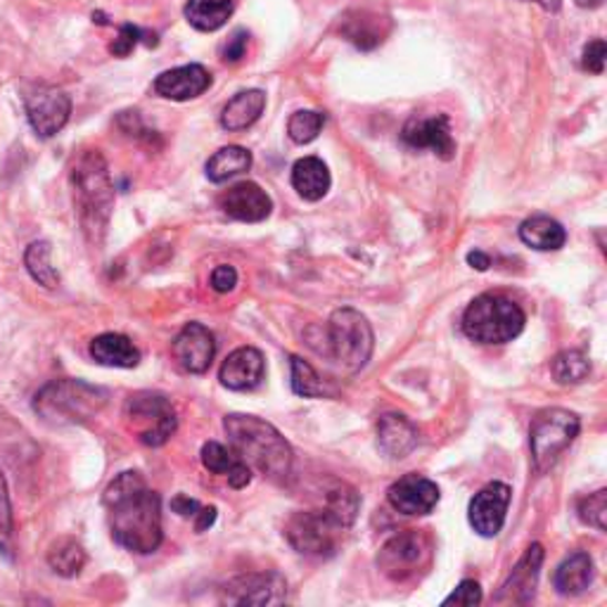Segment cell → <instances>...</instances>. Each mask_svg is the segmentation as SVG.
I'll use <instances>...</instances> for the list:
<instances>
[{"instance_id": "cell-1", "label": "cell", "mask_w": 607, "mask_h": 607, "mask_svg": "<svg viewBox=\"0 0 607 607\" xmlns=\"http://www.w3.org/2000/svg\"><path fill=\"white\" fill-rule=\"evenodd\" d=\"M112 538L131 553L150 555L162 546V501L141 472H122L105 488Z\"/></svg>"}, {"instance_id": "cell-2", "label": "cell", "mask_w": 607, "mask_h": 607, "mask_svg": "<svg viewBox=\"0 0 607 607\" xmlns=\"http://www.w3.org/2000/svg\"><path fill=\"white\" fill-rule=\"evenodd\" d=\"M224 430L228 434L233 453L243 463L259 470L264 477L274 482L290 477L295 461L292 449L271 423H266L257 415L230 413L224 420Z\"/></svg>"}, {"instance_id": "cell-3", "label": "cell", "mask_w": 607, "mask_h": 607, "mask_svg": "<svg viewBox=\"0 0 607 607\" xmlns=\"http://www.w3.org/2000/svg\"><path fill=\"white\" fill-rule=\"evenodd\" d=\"M72 188L79 224L91 245L105 240L114 209V183L100 150H83L72 166Z\"/></svg>"}, {"instance_id": "cell-4", "label": "cell", "mask_w": 607, "mask_h": 607, "mask_svg": "<svg viewBox=\"0 0 607 607\" xmlns=\"http://www.w3.org/2000/svg\"><path fill=\"white\" fill-rule=\"evenodd\" d=\"M107 390L83 380H53L33 397V411L48 425H79L107 407Z\"/></svg>"}, {"instance_id": "cell-5", "label": "cell", "mask_w": 607, "mask_h": 607, "mask_svg": "<svg viewBox=\"0 0 607 607\" xmlns=\"http://www.w3.org/2000/svg\"><path fill=\"white\" fill-rule=\"evenodd\" d=\"M375 347V335L368 318L357 309H337L332 311L328 326L323 330V357L335 361L344 373L353 375L370 361Z\"/></svg>"}, {"instance_id": "cell-6", "label": "cell", "mask_w": 607, "mask_h": 607, "mask_svg": "<svg viewBox=\"0 0 607 607\" xmlns=\"http://www.w3.org/2000/svg\"><path fill=\"white\" fill-rule=\"evenodd\" d=\"M525 311L508 297L482 295L463 313V332L472 342L505 344L525 330Z\"/></svg>"}, {"instance_id": "cell-7", "label": "cell", "mask_w": 607, "mask_h": 607, "mask_svg": "<svg viewBox=\"0 0 607 607\" xmlns=\"http://www.w3.org/2000/svg\"><path fill=\"white\" fill-rule=\"evenodd\" d=\"M582 420L565 409H546L536 413L529 428L532 461L538 472H546L560 459L563 451L577 440Z\"/></svg>"}, {"instance_id": "cell-8", "label": "cell", "mask_w": 607, "mask_h": 607, "mask_svg": "<svg viewBox=\"0 0 607 607\" xmlns=\"http://www.w3.org/2000/svg\"><path fill=\"white\" fill-rule=\"evenodd\" d=\"M124 418L136 440L145 446H164L178 425L172 401L157 392L131 394Z\"/></svg>"}, {"instance_id": "cell-9", "label": "cell", "mask_w": 607, "mask_h": 607, "mask_svg": "<svg viewBox=\"0 0 607 607\" xmlns=\"http://www.w3.org/2000/svg\"><path fill=\"white\" fill-rule=\"evenodd\" d=\"M432 563V542L415 529L401 532L378 553V567L392 582H409L428 572Z\"/></svg>"}, {"instance_id": "cell-10", "label": "cell", "mask_w": 607, "mask_h": 607, "mask_svg": "<svg viewBox=\"0 0 607 607\" xmlns=\"http://www.w3.org/2000/svg\"><path fill=\"white\" fill-rule=\"evenodd\" d=\"M344 532L347 529L337 525L326 508L299 511L285 525L290 546L301 555H316V558L332 555Z\"/></svg>"}, {"instance_id": "cell-11", "label": "cell", "mask_w": 607, "mask_h": 607, "mask_svg": "<svg viewBox=\"0 0 607 607\" xmlns=\"http://www.w3.org/2000/svg\"><path fill=\"white\" fill-rule=\"evenodd\" d=\"M24 107L31 128L37 131L41 138H53L66 126V122H70L72 100L60 89L41 86L27 95Z\"/></svg>"}, {"instance_id": "cell-12", "label": "cell", "mask_w": 607, "mask_h": 607, "mask_svg": "<svg viewBox=\"0 0 607 607\" xmlns=\"http://www.w3.org/2000/svg\"><path fill=\"white\" fill-rule=\"evenodd\" d=\"M288 584L276 572H255L240 575L224 584L222 603L228 605H276L285 600Z\"/></svg>"}, {"instance_id": "cell-13", "label": "cell", "mask_w": 607, "mask_h": 607, "mask_svg": "<svg viewBox=\"0 0 607 607\" xmlns=\"http://www.w3.org/2000/svg\"><path fill=\"white\" fill-rule=\"evenodd\" d=\"M513 488L503 482L486 484L475 498L470 501V525L480 536L492 538L496 536L505 525V513H508Z\"/></svg>"}, {"instance_id": "cell-14", "label": "cell", "mask_w": 607, "mask_h": 607, "mask_svg": "<svg viewBox=\"0 0 607 607\" xmlns=\"http://www.w3.org/2000/svg\"><path fill=\"white\" fill-rule=\"evenodd\" d=\"M401 138L409 147L415 150H432L436 157L444 162L453 160L455 155V141L451 136V122L446 114L434 116H413L401 131Z\"/></svg>"}, {"instance_id": "cell-15", "label": "cell", "mask_w": 607, "mask_h": 607, "mask_svg": "<svg viewBox=\"0 0 607 607\" xmlns=\"http://www.w3.org/2000/svg\"><path fill=\"white\" fill-rule=\"evenodd\" d=\"M172 353L185 373H193V375L207 373L216 353L212 330L202 323H188L172 342Z\"/></svg>"}, {"instance_id": "cell-16", "label": "cell", "mask_w": 607, "mask_h": 607, "mask_svg": "<svg viewBox=\"0 0 607 607\" xmlns=\"http://www.w3.org/2000/svg\"><path fill=\"white\" fill-rule=\"evenodd\" d=\"M440 486L423 475H403L387 492V501L401 515L420 517L430 515L440 503Z\"/></svg>"}, {"instance_id": "cell-17", "label": "cell", "mask_w": 607, "mask_h": 607, "mask_svg": "<svg viewBox=\"0 0 607 607\" xmlns=\"http://www.w3.org/2000/svg\"><path fill=\"white\" fill-rule=\"evenodd\" d=\"M218 207H222L226 216L235 218V222L259 224L271 216L274 202L266 195V191H261V185L243 181L218 197Z\"/></svg>"}, {"instance_id": "cell-18", "label": "cell", "mask_w": 607, "mask_h": 607, "mask_svg": "<svg viewBox=\"0 0 607 607\" xmlns=\"http://www.w3.org/2000/svg\"><path fill=\"white\" fill-rule=\"evenodd\" d=\"M266 378L264 353L255 347L235 349L218 370V380L233 392H251Z\"/></svg>"}, {"instance_id": "cell-19", "label": "cell", "mask_w": 607, "mask_h": 607, "mask_svg": "<svg viewBox=\"0 0 607 607\" xmlns=\"http://www.w3.org/2000/svg\"><path fill=\"white\" fill-rule=\"evenodd\" d=\"M212 86V74L202 64H183L176 70H168L157 76L155 93L164 100L174 103H185V100L199 97Z\"/></svg>"}, {"instance_id": "cell-20", "label": "cell", "mask_w": 607, "mask_h": 607, "mask_svg": "<svg viewBox=\"0 0 607 607\" xmlns=\"http://www.w3.org/2000/svg\"><path fill=\"white\" fill-rule=\"evenodd\" d=\"M542 563H544V546L532 544L527 548V553L519 558V563L513 567L508 582L501 586L496 603H511V605L513 603H517V605L529 603L536 591L538 569H542Z\"/></svg>"}, {"instance_id": "cell-21", "label": "cell", "mask_w": 607, "mask_h": 607, "mask_svg": "<svg viewBox=\"0 0 607 607\" xmlns=\"http://www.w3.org/2000/svg\"><path fill=\"white\" fill-rule=\"evenodd\" d=\"M418 428L399 413H384L378 423V444L390 459H407L418 446Z\"/></svg>"}, {"instance_id": "cell-22", "label": "cell", "mask_w": 607, "mask_h": 607, "mask_svg": "<svg viewBox=\"0 0 607 607\" xmlns=\"http://www.w3.org/2000/svg\"><path fill=\"white\" fill-rule=\"evenodd\" d=\"M91 359L110 368H136L141 363V351L126 335L105 332L91 342Z\"/></svg>"}, {"instance_id": "cell-23", "label": "cell", "mask_w": 607, "mask_h": 607, "mask_svg": "<svg viewBox=\"0 0 607 607\" xmlns=\"http://www.w3.org/2000/svg\"><path fill=\"white\" fill-rule=\"evenodd\" d=\"M387 29H390V22L368 10H357L342 17V37L361 50L380 45L384 41Z\"/></svg>"}, {"instance_id": "cell-24", "label": "cell", "mask_w": 607, "mask_h": 607, "mask_svg": "<svg viewBox=\"0 0 607 607\" xmlns=\"http://www.w3.org/2000/svg\"><path fill=\"white\" fill-rule=\"evenodd\" d=\"M330 172L323 160L304 157L292 166V188L307 202L323 199L330 191Z\"/></svg>"}, {"instance_id": "cell-25", "label": "cell", "mask_w": 607, "mask_h": 607, "mask_svg": "<svg viewBox=\"0 0 607 607\" xmlns=\"http://www.w3.org/2000/svg\"><path fill=\"white\" fill-rule=\"evenodd\" d=\"M266 110V93L259 89L243 91L228 100V105L222 112V126L230 133L235 131H245L255 122H259V116Z\"/></svg>"}, {"instance_id": "cell-26", "label": "cell", "mask_w": 607, "mask_h": 607, "mask_svg": "<svg viewBox=\"0 0 607 607\" xmlns=\"http://www.w3.org/2000/svg\"><path fill=\"white\" fill-rule=\"evenodd\" d=\"M594 582V560L591 555L579 551L572 553L569 558L560 563V567L555 569L553 584L558 588V594L563 596H579L584 594L588 586Z\"/></svg>"}, {"instance_id": "cell-27", "label": "cell", "mask_w": 607, "mask_h": 607, "mask_svg": "<svg viewBox=\"0 0 607 607\" xmlns=\"http://www.w3.org/2000/svg\"><path fill=\"white\" fill-rule=\"evenodd\" d=\"M519 240L538 251H555L565 247L567 233L551 216H532L519 226Z\"/></svg>"}, {"instance_id": "cell-28", "label": "cell", "mask_w": 607, "mask_h": 607, "mask_svg": "<svg viewBox=\"0 0 607 607\" xmlns=\"http://www.w3.org/2000/svg\"><path fill=\"white\" fill-rule=\"evenodd\" d=\"M235 3L238 0H188L185 3V20L197 31L212 33L226 27L230 14L235 12Z\"/></svg>"}, {"instance_id": "cell-29", "label": "cell", "mask_w": 607, "mask_h": 607, "mask_svg": "<svg viewBox=\"0 0 607 607\" xmlns=\"http://www.w3.org/2000/svg\"><path fill=\"white\" fill-rule=\"evenodd\" d=\"M249 166H251V152L240 145H228L214 152L205 168H207V178L212 183H226L235 176L249 172Z\"/></svg>"}, {"instance_id": "cell-30", "label": "cell", "mask_w": 607, "mask_h": 607, "mask_svg": "<svg viewBox=\"0 0 607 607\" xmlns=\"http://www.w3.org/2000/svg\"><path fill=\"white\" fill-rule=\"evenodd\" d=\"M323 508L328 511V515L337 522V525L349 529L353 525V519H357V515H359L361 498L357 494V488H351L344 482H337L332 488H328L326 492Z\"/></svg>"}, {"instance_id": "cell-31", "label": "cell", "mask_w": 607, "mask_h": 607, "mask_svg": "<svg viewBox=\"0 0 607 607\" xmlns=\"http://www.w3.org/2000/svg\"><path fill=\"white\" fill-rule=\"evenodd\" d=\"M48 565L55 572V575H60L64 579H72L83 569V565H86V551H83V546L76 542V538L64 536V538H60V542L50 546Z\"/></svg>"}, {"instance_id": "cell-32", "label": "cell", "mask_w": 607, "mask_h": 607, "mask_svg": "<svg viewBox=\"0 0 607 607\" xmlns=\"http://www.w3.org/2000/svg\"><path fill=\"white\" fill-rule=\"evenodd\" d=\"M50 257H53V247H50V243H45V240L31 243L24 251V266H27L29 276L37 280L41 288L55 290L60 285V274Z\"/></svg>"}, {"instance_id": "cell-33", "label": "cell", "mask_w": 607, "mask_h": 607, "mask_svg": "<svg viewBox=\"0 0 607 607\" xmlns=\"http://www.w3.org/2000/svg\"><path fill=\"white\" fill-rule=\"evenodd\" d=\"M551 373L558 384H579L591 375V361L579 349L560 351L551 363Z\"/></svg>"}, {"instance_id": "cell-34", "label": "cell", "mask_w": 607, "mask_h": 607, "mask_svg": "<svg viewBox=\"0 0 607 607\" xmlns=\"http://www.w3.org/2000/svg\"><path fill=\"white\" fill-rule=\"evenodd\" d=\"M323 124H326V116L320 112L299 110L290 116L288 133L297 145H307L318 138V133H320V128H323Z\"/></svg>"}, {"instance_id": "cell-35", "label": "cell", "mask_w": 607, "mask_h": 607, "mask_svg": "<svg viewBox=\"0 0 607 607\" xmlns=\"http://www.w3.org/2000/svg\"><path fill=\"white\" fill-rule=\"evenodd\" d=\"M292 366V392L304 399H318L323 397V382H320L316 370L299 357L290 359Z\"/></svg>"}, {"instance_id": "cell-36", "label": "cell", "mask_w": 607, "mask_h": 607, "mask_svg": "<svg viewBox=\"0 0 607 607\" xmlns=\"http://www.w3.org/2000/svg\"><path fill=\"white\" fill-rule=\"evenodd\" d=\"M0 555L12 560L14 555V534H12V505L8 496V484L0 472Z\"/></svg>"}, {"instance_id": "cell-37", "label": "cell", "mask_w": 607, "mask_h": 607, "mask_svg": "<svg viewBox=\"0 0 607 607\" xmlns=\"http://www.w3.org/2000/svg\"><path fill=\"white\" fill-rule=\"evenodd\" d=\"M579 517L586 525L596 527L598 532L607 529V488H598L596 494H588L579 501Z\"/></svg>"}, {"instance_id": "cell-38", "label": "cell", "mask_w": 607, "mask_h": 607, "mask_svg": "<svg viewBox=\"0 0 607 607\" xmlns=\"http://www.w3.org/2000/svg\"><path fill=\"white\" fill-rule=\"evenodd\" d=\"M235 463H238V455L228 451L224 444L207 442L202 446V465L214 472V475H228Z\"/></svg>"}, {"instance_id": "cell-39", "label": "cell", "mask_w": 607, "mask_h": 607, "mask_svg": "<svg viewBox=\"0 0 607 607\" xmlns=\"http://www.w3.org/2000/svg\"><path fill=\"white\" fill-rule=\"evenodd\" d=\"M482 603V586L477 582H472V579H463L459 584V588H455V591L444 598V607L449 605H459V607H475Z\"/></svg>"}, {"instance_id": "cell-40", "label": "cell", "mask_w": 607, "mask_h": 607, "mask_svg": "<svg viewBox=\"0 0 607 607\" xmlns=\"http://www.w3.org/2000/svg\"><path fill=\"white\" fill-rule=\"evenodd\" d=\"M143 37H145L143 29L133 27V24H124L120 29V37H116L114 43L110 45V53L116 58H126V55H131V50L143 41Z\"/></svg>"}, {"instance_id": "cell-41", "label": "cell", "mask_w": 607, "mask_h": 607, "mask_svg": "<svg viewBox=\"0 0 607 607\" xmlns=\"http://www.w3.org/2000/svg\"><path fill=\"white\" fill-rule=\"evenodd\" d=\"M605 60H607V45L603 39H596L584 48L582 55V66L591 74H603L605 72Z\"/></svg>"}, {"instance_id": "cell-42", "label": "cell", "mask_w": 607, "mask_h": 607, "mask_svg": "<svg viewBox=\"0 0 607 607\" xmlns=\"http://www.w3.org/2000/svg\"><path fill=\"white\" fill-rule=\"evenodd\" d=\"M235 285H238V271H235L233 266L222 264V266L214 268V271H212V290L214 292H218V295L233 292Z\"/></svg>"}, {"instance_id": "cell-43", "label": "cell", "mask_w": 607, "mask_h": 607, "mask_svg": "<svg viewBox=\"0 0 607 607\" xmlns=\"http://www.w3.org/2000/svg\"><path fill=\"white\" fill-rule=\"evenodd\" d=\"M247 39H249L247 31H243V29L235 31L233 37L228 39V43L224 45V53H222L224 62H230V64L240 62L245 58V53H247Z\"/></svg>"}, {"instance_id": "cell-44", "label": "cell", "mask_w": 607, "mask_h": 607, "mask_svg": "<svg viewBox=\"0 0 607 607\" xmlns=\"http://www.w3.org/2000/svg\"><path fill=\"white\" fill-rule=\"evenodd\" d=\"M226 477H228V484L233 488H245L251 482V467L238 459V463L230 467V472Z\"/></svg>"}, {"instance_id": "cell-45", "label": "cell", "mask_w": 607, "mask_h": 607, "mask_svg": "<svg viewBox=\"0 0 607 607\" xmlns=\"http://www.w3.org/2000/svg\"><path fill=\"white\" fill-rule=\"evenodd\" d=\"M199 508H202V505H199L195 498L185 496V494H178V496L172 501V511L178 513L181 517H195Z\"/></svg>"}, {"instance_id": "cell-46", "label": "cell", "mask_w": 607, "mask_h": 607, "mask_svg": "<svg viewBox=\"0 0 607 607\" xmlns=\"http://www.w3.org/2000/svg\"><path fill=\"white\" fill-rule=\"evenodd\" d=\"M214 522H216V508L214 505H205V508H199L195 515V529L205 532L214 525Z\"/></svg>"}, {"instance_id": "cell-47", "label": "cell", "mask_w": 607, "mask_h": 607, "mask_svg": "<svg viewBox=\"0 0 607 607\" xmlns=\"http://www.w3.org/2000/svg\"><path fill=\"white\" fill-rule=\"evenodd\" d=\"M467 264H470L472 268H477V271H486V268L492 266V259H488V257L484 255V251L475 249V251H470V255H467Z\"/></svg>"}, {"instance_id": "cell-48", "label": "cell", "mask_w": 607, "mask_h": 607, "mask_svg": "<svg viewBox=\"0 0 607 607\" xmlns=\"http://www.w3.org/2000/svg\"><path fill=\"white\" fill-rule=\"evenodd\" d=\"M527 3H536L538 8H544L548 12H558L560 6H563V0H527Z\"/></svg>"}, {"instance_id": "cell-49", "label": "cell", "mask_w": 607, "mask_h": 607, "mask_svg": "<svg viewBox=\"0 0 607 607\" xmlns=\"http://www.w3.org/2000/svg\"><path fill=\"white\" fill-rule=\"evenodd\" d=\"M575 3L579 8H584V10H596V8H600L605 3V0H575Z\"/></svg>"}]
</instances>
